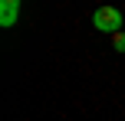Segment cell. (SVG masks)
Listing matches in <instances>:
<instances>
[{
  "mask_svg": "<svg viewBox=\"0 0 125 121\" xmlns=\"http://www.w3.org/2000/svg\"><path fill=\"white\" fill-rule=\"evenodd\" d=\"M115 49L125 52V33H115Z\"/></svg>",
  "mask_w": 125,
  "mask_h": 121,
  "instance_id": "3957f363",
  "label": "cell"
},
{
  "mask_svg": "<svg viewBox=\"0 0 125 121\" xmlns=\"http://www.w3.org/2000/svg\"><path fill=\"white\" fill-rule=\"evenodd\" d=\"M92 26L102 33H119L122 30V13L115 10V7H99V10L92 13Z\"/></svg>",
  "mask_w": 125,
  "mask_h": 121,
  "instance_id": "6da1fadb",
  "label": "cell"
},
{
  "mask_svg": "<svg viewBox=\"0 0 125 121\" xmlns=\"http://www.w3.org/2000/svg\"><path fill=\"white\" fill-rule=\"evenodd\" d=\"M17 13H20V0H3L0 3V26H13Z\"/></svg>",
  "mask_w": 125,
  "mask_h": 121,
  "instance_id": "7a4b0ae2",
  "label": "cell"
}]
</instances>
